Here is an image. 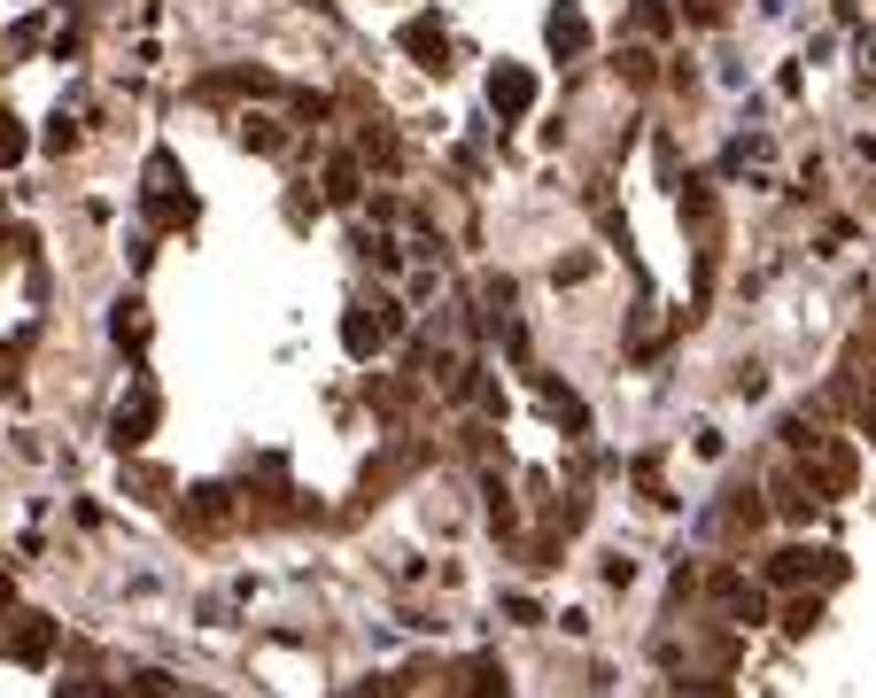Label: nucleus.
I'll list each match as a JSON object with an SVG mask.
<instances>
[{"label":"nucleus","instance_id":"f257e3e1","mask_svg":"<svg viewBox=\"0 0 876 698\" xmlns=\"http://www.w3.org/2000/svg\"><path fill=\"white\" fill-rule=\"evenodd\" d=\"M528 102H536V78L505 63V71L489 78V109H497V117H528Z\"/></svg>","mask_w":876,"mask_h":698},{"label":"nucleus","instance_id":"f03ea898","mask_svg":"<svg viewBox=\"0 0 876 698\" xmlns=\"http://www.w3.org/2000/svg\"><path fill=\"white\" fill-rule=\"evenodd\" d=\"M0 652H9V659H24V667H40V659L55 652V621H40V613H24V628H17L9 644H0Z\"/></svg>","mask_w":876,"mask_h":698},{"label":"nucleus","instance_id":"7ed1b4c3","mask_svg":"<svg viewBox=\"0 0 876 698\" xmlns=\"http://www.w3.org/2000/svg\"><path fill=\"white\" fill-rule=\"evenodd\" d=\"M551 47H559V55H582V47H590V24H582L574 0H559V9H551Z\"/></svg>","mask_w":876,"mask_h":698},{"label":"nucleus","instance_id":"20e7f679","mask_svg":"<svg viewBox=\"0 0 876 698\" xmlns=\"http://www.w3.org/2000/svg\"><path fill=\"white\" fill-rule=\"evenodd\" d=\"M148 427H156V396L140 389L125 412H117V451H133V443H148Z\"/></svg>","mask_w":876,"mask_h":698},{"label":"nucleus","instance_id":"39448f33","mask_svg":"<svg viewBox=\"0 0 876 698\" xmlns=\"http://www.w3.org/2000/svg\"><path fill=\"white\" fill-rule=\"evenodd\" d=\"M403 47L426 63V71H443V24L434 17H419V24H403Z\"/></svg>","mask_w":876,"mask_h":698},{"label":"nucleus","instance_id":"423d86ee","mask_svg":"<svg viewBox=\"0 0 876 698\" xmlns=\"http://www.w3.org/2000/svg\"><path fill=\"white\" fill-rule=\"evenodd\" d=\"M326 202H357V163H334L326 171Z\"/></svg>","mask_w":876,"mask_h":698},{"label":"nucleus","instance_id":"0eeeda50","mask_svg":"<svg viewBox=\"0 0 876 698\" xmlns=\"http://www.w3.org/2000/svg\"><path fill=\"white\" fill-rule=\"evenodd\" d=\"M148 334V318H140V303H117V341H140Z\"/></svg>","mask_w":876,"mask_h":698},{"label":"nucleus","instance_id":"6e6552de","mask_svg":"<svg viewBox=\"0 0 876 698\" xmlns=\"http://www.w3.org/2000/svg\"><path fill=\"white\" fill-rule=\"evenodd\" d=\"M24 156V133H17V117H0V163H17Z\"/></svg>","mask_w":876,"mask_h":698},{"label":"nucleus","instance_id":"1a4fd4ad","mask_svg":"<svg viewBox=\"0 0 876 698\" xmlns=\"http://www.w3.org/2000/svg\"><path fill=\"white\" fill-rule=\"evenodd\" d=\"M241 140H249V148H279V125H272V117H256V125H249Z\"/></svg>","mask_w":876,"mask_h":698},{"label":"nucleus","instance_id":"9d476101","mask_svg":"<svg viewBox=\"0 0 876 698\" xmlns=\"http://www.w3.org/2000/svg\"><path fill=\"white\" fill-rule=\"evenodd\" d=\"M63 698H109L102 683H63Z\"/></svg>","mask_w":876,"mask_h":698},{"label":"nucleus","instance_id":"9b49d317","mask_svg":"<svg viewBox=\"0 0 876 698\" xmlns=\"http://www.w3.org/2000/svg\"><path fill=\"white\" fill-rule=\"evenodd\" d=\"M690 698H721V690H690Z\"/></svg>","mask_w":876,"mask_h":698}]
</instances>
